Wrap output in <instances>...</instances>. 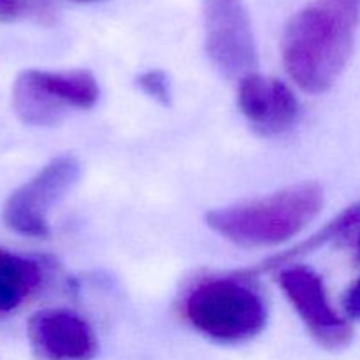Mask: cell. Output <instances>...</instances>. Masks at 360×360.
I'll return each mask as SVG.
<instances>
[{"label": "cell", "mask_w": 360, "mask_h": 360, "mask_svg": "<svg viewBox=\"0 0 360 360\" xmlns=\"http://www.w3.org/2000/svg\"><path fill=\"white\" fill-rule=\"evenodd\" d=\"M37 11L41 6L34 0H0V23H13Z\"/></svg>", "instance_id": "4fadbf2b"}, {"label": "cell", "mask_w": 360, "mask_h": 360, "mask_svg": "<svg viewBox=\"0 0 360 360\" xmlns=\"http://www.w3.org/2000/svg\"><path fill=\"white\" fill-rule=\"evenodd\" d=\"M238 104L259 136H281L295 125L301 104L287 83L253 72L238 81Z\"/></svg>", "instance_id": "9c48e42d"}, {"label": "cell", "mask_w": 360, "mask_h": 360, "mask_svg": "<svg viewBox=\"0 0 360 360\" xmlns=\"http://www.w3.org/2000/svg\"><path fill=\"white\" fill-rule=\"evenodd\" d=\"M357 0H319L288 20L281 60L290 79L308 94H326L347 69L355 46Z\"/></svg>", "instance_id": "6da1fadb"}, {"label": "cell", "mask_w": 360, "mask_h": 360, "mask_svg": "<svg viewBox=\"0 0 360 360\" xmlns=\"http://www.w3.org/2000/svg\"><path fill=\"white\" fill-rule=\"evenodd\" d=\"M41 264L0 248V315L16 311L41 288Z\"/></svg>", "instance_id": "8fae6325"}, {"label": "cell", "mask_w": 360, "mask_h": 360, "mask_svg": "<svg viewBox=\"0 0 360 360\" xmlns=\"http://www.w3.org/2000/svg\"><path fill=\"white\" fill-rule=\"evenodd\" d=\"M204 39L207 56L225 77L241 81L257 72L259 51L243 0H206Z\"/></svg>", "instance_id": "8992f818"}, {"label": "cell", "mask_w": 360, "mask_h": 360, "mask_svg": "<svg viewBox=\"0 0 360 360\" xmlns=\"http://www.w3.org/2000/svg\"><path fill=\"white\" fill-rule=\"evenodd\" d=\"M327 245L352 250V252H354L355 264L360 266V200L359 202L352 204V206H348L347 210L341 211L338 217H334L329 224L323 225L319 232L309 236L306 241L299 243V245L287 250V252L269 257V259L264 260L259 266L239 271V273L246 278H252L255 276V274L271 273V271L280 269L285 264L292 262V260L299 259V257L308 255V253L315 252V250Z\"/></svg>", "instance_id": "30bf717a"}, {"label": "cell", "mask_w": 360, "mask_h": 360, "mask_svg": "<svg viewBox=\"0 0 360 360\" xmlns=\"http://www.w3.org/2000/svg\"><path fill=\"white\" fill-rule=\"evenodd\" d=\"M137 84L148 97L155 98L160 104L167 105L171 101V84L162 70H148L137 77Z\"/></svg>", "instance_id": "7c38bea8"}, {"label": "cell", "mask_w": 360, "mask_h": 360, "mask_svg": "<svg viewBox=\"0 0 360 360\" xmlns=\"http://www.w3.org/2000/svg\"><path fill=\"white\" fill-rule=\"evenodd\" d=\"M79 176L81 164L76 157L53 158L7 197L2 207L4 225L25 238H49V213L72 190Z\"/></svg>", "instance_id": "5b68a950"}, {"label": "cell", "mask_w": 360, "mask_h": 360, "mask_svg": "<svg viewBox=\"0 0 360 360\" xmlns=\"http://www.w3.org/2000/svg\"><path fill=\"white\" fill-rule=\"evenodd\" d=\"M278 271V285L313 340L330 352L347 348L354 340V327L330 304L322 276L306 266H283Z\"/></svg>", "instance_id": "52a82bcc"}, {"label": "cell", "mask_w": 360, "mask_h": 360, "mask_svg": "<svg viewBox=\"0 0 360 360\" xmlns=\"http://www.w3.org/2000/svg\"><path fill=\"white\" fill-rule=\"evenodd\" d=\"M322 206V186L306 181L210 211L206 224L243 248H273L301 234L319 217Z\"/></svg>", "instance_id": "7a4b0ae2"}, {"label": "cell", "mask_w": 360, "mask_h": 360, "mask_svg": "<svg viewBox=\"0 0 360 360\" xmlns=\"http://www.w3.org/2000/svg\"><path fill=\"white\" fill-rule=\"evenodd\" d=\"M357 2H359V4H360V0H357Z\"/></svg>", "instance_id": "9a60e30c"}, {"label": "cell", "mask_w": 360, "mask_h": 360, "mask_svg": "<svg viewBox=\"0 0 360 360\" xmlns=\"http://www.w3.org/2000/svg\"><path fill=\"white\" fill-rule=\"evenodd\" d=\"M101 97L97 79L88 70H23L11 94L14 115L30 127H51L67 112L91 109Z\"/></svg>", "instance_id": "277c9868"}, {"label": "cell", "mask_w": 360, "mask_h": 360, "mask_svg": "<svg viewBox=\"0 0 360 360\" xmlns=\"http://www.w3.org/2000/svg\"><path fill=\"white\" fill-rule=\"evenodd\" d=\"M343 308L348 319L360 322V278L348 287L343 297Z\"/></svg>", "instance_id": "5bb4252c"}, {"label": "cell", "mask_w": 360, "mask_h": 360, "mask_svg": "<svg viewBox=\"0 0 360 360\" xmlns=\"http://www.w3.org/2000/svg\"><path fill=\"white\" fill-rule=\"evenodd\" d=\"M27 338L37 360H94L98 354L94 327L63 308L34 313L28 319Z\"/></svg>", "instance_id": "ba28073f"}, {"label": "cell", "mask_w": 360, "mask_h": 360, "mask_svg": "<svg viewBox=\"0 0 360 360\" xmlns=\"http://www.w3.org/2000/svg\"><path fill=\"white\" fill-rule=\"evenodd\" d=\"M183 313L197 333L221 345L246 343L267 326L266 301L239 273L197 281L186 294Z\"/></svg>", "instance_id": "3957f363"}]
</instances>
